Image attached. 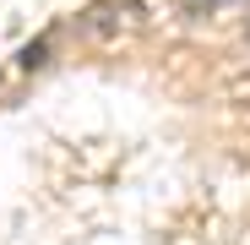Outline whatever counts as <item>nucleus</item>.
Returning <instances> with one entry per match:
<instances>
[{
  "instance_id": "obj_1",
  "label": "nucleus",
  "mask_w": 250,
  "mask_h": 245,
  "mask_svg": "<svg viewBox=\"0 0 250 245\" xmlns=\"http://www.w3.org/2000/svg\"><path fill=\"white\" fill-rule=\"evenodd\" d=\"M185 6H190L196 17H201V11H207V17H218V11H234V6H245V0H185Z\"/></svg>"
},
{
  "instance_id": "obj_2",
  "label": "nucleus",
  "mask_w": 250,
  "mask_h": 245,
  "mask_svg": "<svg viewBox=\"0 0 250 245\" xmlns=\"http://www.w3.org/2000/svg\"><path fill=\"white\" fill-rule=\"evenodd\" d=\"M44 49H49V44H27V49H22V71H33V66H44Z\"/></svg>"
}]
</instances>
